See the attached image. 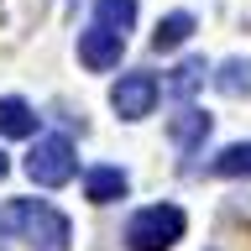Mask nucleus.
<instances>
[{
    "label": "nucleus",
    "instance_id": "15",
    "mask_svg": "<svg viewBox=\"0 0 251 251\" xmlns=\"http://www.w3.org/2000/svg\"><path fill=\"white\" fill-rule=\"evenodd\" d=\"M0 251H5V230H0Z\"/></svg>",
    "mask_w": 251,
    "mask_h": 251
},
{
    "label": "nucleus",
    "instance_id": "13",
    "mask_svg": "<svg viewBox=\"0 0 251 251\" xmlns=\"http://www.w3.org/2000/svg\"><path fill=\"white\" fill-rule=\"evenodd\" d=\"M209 173H220V178H251V141L225 147V152L209 162Z\"/></svg>",
    "mask_w": 251,
    "mask_h": 251
},
{
    "label": "nucleus",
    "instance_id": "11",
    "mask_svg": "<svg viewBox=\"0 0 251 251\" xmlns=\"http://www.w3.org/2000/svg\"><path fill=\"white\" fill-rule=\"evenodd\" d=\"M188 37H194V16H188V11H173V16H162V21H157L152 47H157V52H173V47H183Z\"/></svg>",
    "mask_w": 251,
    "mask_h": 251
},
{
    "label": "nucleus",
    "instance_id": "5",
    "mask_svg": "<svg viewBox=\"0 0 251 251\" xmlns=\"http://www.w3.org/2000/svg\"><path fill=\"white\" fill-rule=\"evenodd\" d=\"M121 52H126V37H115V31H105V26L78 31V63H84L89 74H110V68L121 63Z\"/></svg>",
    "mask_w": 251,
    "mask_h": 251
},
{
    "label": "nucleus",
    "instance_id": "8",
    "mask_svg": "<svg viewBox=\"0 0 251 251\" xmlns=\"http://www.w3.org/2000/svg\"><path fill=\"white\" fill-rule=\"evenodd\" d=\"M215 89L225 100H251V58H225L215 68Z\"/></svg>",
    "mask_w": 251,
    "mask_h": 251
},
{
    "label": "nucleus",
    "instance_id": "4",
    "mask_svg": "<svg viewBox=\"0 0 251 251\" xmlns=\"http://www.w3.org/2000/svg\"><path fill=\"white\" fill-rule=\"evenodd\" d=\"M157 94H162L157 74H121V78H115V89H110V105H115L121 121H147L152 105H157Z\"/></svg>",
    "mask_w": 251,
    "mask_h": 251
},
{
    "label": "nucleus",
    "instance_id": "9",
    "mask_svg": "<svg viewBox=\"0 0 251 251\" xmlns=\"http://www.w3.org/2000/svg\"><path fill=\"white\" fill-rule=\"evenodd\" d=\"M31 131H37V110L21 94H5L0 100V136H31Z\"/></svg>",
    "mask_w": 251,
    "mask_h": 251
},
{
    "label": "nucleus",
    "instance_id": "10",
    "mask_svg": "<svg viewBox=\"0 0 251 251\" xmlns=\"http://www.w3.org/2000/svg\"><path fill=\"white\" fill-rule=\"evenodd\" d=\"M94 26L126 37V31L136 26V0H94Z\"/></svg>",
    "mask_w": 251,
    "mask_h": 251
},
{
    "label": "nucleus",
    "instance_id": "2",
    "mask_svg": "<svg viewBox=\"0 0 251 251\" xmlns=\"http://www.w3.org/2000/svg\"><path fill=\"white\" fill-rule=\"evenodd\" d=\"M188 230V215L178 204H147L126 220V246L131 251H173Z\"/></svg>",
    "mask_w": 251,
    "mask_h": 251
},
{
    "label": "nucleus",
    "instance_id": "12",
    "mask_svg": "<svg viewBox=\"0 0 251 251\" xmlns=\"http://www.w3.org/2000/svg\"><path fill=\"white\" fill-rule=\"evenodd\" d=\"M204 74H209V63H204V58H183L178 68H173V78H168V94L188 105V94L204 84Z\"/></svg>",
    "mask_w": 251,
    "mask_h": 251
},
{
    "label": "nucleus",
    "instance_id": "6",
    "mask_svg": "<svg viewBox=\"0 0 251 251\" xmlns=\"http://www.w3.org/2000/svg\"><path fill=\"white\" fill-rule=\"evenodd\" d=\"M168 136H173L178 152H194V147H204V136H209V115H204L199 105H183V110L168 121Z\"/></svg>",
    "mask_w": 251,
    "mask_h": 251
},
{
    "label": "nucleus",
    "instance_id": "14",
    "mask_svg": "<svg viewBox=\"0 0 251 251\" xmlns=\"http://www.w3.org/2000/svg\"><path fill=\"white\" fill-rule=\"evenodd\" d=\"M5 168H11V162H5V152H0V178H5Z\"/></svg>",
    "mask_w": 251,
    "mask_h": 251
},
{
    "label": "nucleus",
    "instance_id": "1",
    "mask_svg": "<svg viewBox=\"0 0 251 251\" xmlns=\"http://www.w3.org/2000/svg\"><path fill=\"white\" fill-rule=\"evenodd\" d=\"M0 230H21L31 251H74V225L63 209H52L47 199H11L0 209Z\"/></svg>",
    "mask_w": 251,
    "mask_h": 251
},
{
    "label": "nucleus",
    "instance_id": "3",
    "mask_svg": "<svg viewBox=\"0 0 251 251\" xmlns=\"http://www.w3.org/2000/svg\"><path fill=\"white\" fill-rule=\"evenodd\" d=\"M74 173H78V157H74V141L68 136H42L26 152V178L37 188H63Z\"/></svg>",
    "mask_w": 251,
    "mask_h": 251
},
{
    "label": "nucleus",
    "instance_id": "7",
    "mask_svg": "<svg viewBox=\"0 0 251 251\" xmlns=\"http://www.w3.org/2000/svg\"><path fill=\"white\" fill-rule=\"evenodd\" d=\"M126 188H131V178H126L121 168H89V173H84L89 204H115V199H126Z\"/></svg>",
    "mask_w": 251,
    "mask_h": 251
}]
</instances>
